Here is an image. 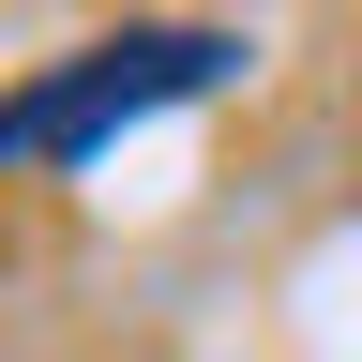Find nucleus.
<instances>
[{"label": "nucleus", "mask_w": 362, "mask_h": 362, "mask_svg": "<svg viewBox=\"0 0 362 362\" xmlns=\"http://www.w3.org/2000/svg\"><path fill=\"white\" fill-rule=\"evenodd\" d=\"M226 76H242V30H211V16H166V30H106V45H76L61 76L0 90V166H76V151H106L121 121L181 106V90H226Z\"/></svg>", "instance_id": "f257e3e1"}]
</instances>
